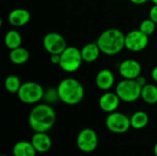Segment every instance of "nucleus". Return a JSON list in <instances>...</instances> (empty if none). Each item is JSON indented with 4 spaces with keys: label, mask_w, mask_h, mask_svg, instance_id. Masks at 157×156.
I'll return each mask as SVG.
<instances>
[{
    "label": "nucleus",
    "mask_w": 157,
    "mask_h": 156,
    "mask_svg": "<svg viewBox=\"0 0 157 156\" xmlns=\"http://www.w3.org/2000/svg\"><path fill=\"white\" fill-rule=\"evenodd\" d=\"M154 4H155V5H157V0H151Z\"/></svg>",
    "instance_id": "obj_31"
},
{
    "label": "nucleus",
    "mask_w": 157,
    "mask_h": 156,
    "mask_svg": "<svg viewBox=\"0 0 157 156\" xmlns=\"http://www.w3.org/2000/svg\"><path fill=\"white\" fill-rule=\"evenodd\" d=\"M4 41H5V45L9 50H13V49H16V48L21 46L22 37L18 31H17L15 29H11L6 33Z\"/></svg>",
    "instance_id": "obj_21"
},
{
    "label": "nucleus",
    "mask_w": 157,
    "mask_h": 156,
    "mask_svg": "<svg viewBox=\"0 0 157 156\" xmlns=\"http://www.w3.org/2000/svg\"><path fill=\"white\" fill-rule=\"evenodd\" d=\"M119 73L123 79H136L141 75L142 65L134 59H127L119 64Z\"/></svg>",
    "instance_id": "obj_11"
},
{
    "label": "nucleus",
    "mask_w": 157,
    "mask_h": 156,
    "mask_svg": "<svg viewBox=\"0 0 157 156\" xmlns=\"http://www.w3.org/2000/svg\"><path fill=\"white\" fill-rule=\"evenodd\" d=\"M156 29V23H155L150 17L144 19L141 24H140V30L143 31L144 34H146L147 36H151L152 34H154V32L155 31Z\"/></svg>",
    "instance_id": "obj_24"
},
{
    "label": "nucleus",
    "mask_w": 157,
    "mask_h": 156,
    "mask_svg": "<svg viewBox=\"0 0 157 156\" xmlns=\"http://www.w3.org/2000/svg\"><path fill=\"white\" fill-rule=\"evenodd\" d=\"M115 92L121 101L132 103L141 97L142 86L135 79H123L118 83Z\"/></svg>",
    "instance_id": "obj_4"
},
{
    "label": "nucleus",
    "mask_w": 157,
    "mask_h": 156,
    "mask_svg": "<svg viewBox=\"0 0 157 156\" xmlns=\"http://www.w3.org/2000/svg\"><path fill=\"white\" fill-rule=\"evenodd\" d=\"M83 62L81 51L76 47L67 46V48L61 53L59 66L66 73H75L81 67Z\"/></svg>",
    "instance_id": "obj_6"
},
{
    "label": "nucleus",
    "mask_w": 157,
    "mask_h": 156,
    "mask_svg": "<svg viewBox=\"0 0 157 156\" xmlns=\"http://www.w3.org/2000/svg\"><path fill=\"white\" fill-rule=\"evenodd\" d=\"M135 80L137 81V83H138L142 87L147 84V83H146V79H145V77H144V76H142V75H140L139 77H137Z\"/></svg>",
    "instance_id": "obj_27"
},
{
    "label": "nucleus",
    "mask_w": 157,
    "mask_h": 156,
    "mask_svg": "<svg viewBox=\"0 0 157 156\" xmlns=\"http://www.w3.org/2000/svg\"><path fill=\"white\" fill-rule=\"evenodd\" d=\"M57 89L60 101L69 106L79 104L85 97L83 85L75 78L68 77L63 79L59 83Z\"/></svg>",
    "instance_id": "obj_3"
},
{
    "label": "nucleus",
    "mask_w": 157,
    "mask_h": 156,
    "mask_svg": "<svg viewBox=\"0 0 157 156\" xmlns=\"http://www.w3.org/2000/svg\"><path fill=\"white\" fill-rule=\"evenodd\" d=\"M151 76H152V79H153L155 82H156L157 83V66H155V67L152 70Z\"/></svg>",
    "instance_id": "obj_28"
},
{
    "label": "nucleus",
    "mask_w": 157,
    "mask_h": 156,
    "mask_svg": "<svg viewBox=\"0 0 157 156\" xmlns=\"http://www.w3.org/2000/svg\"><path fill=\"white\" fill-rule=\"evenodd\" d=\"M30 12L25 8H15L8 14V22L14 27H22L30 20Z\"/></svg>",
    "instance_id": "obj_14"
},
{
    "label": "nucleus",
    "mask_w": 157,
    "mask_h": 156,
    "mask_svg": "<svg viewBox=\"0 0 157 156\" xmlns=\"http://www.w3.org/2000/svg\"><path fill=\"white\" fill-rule=\"evenodd\" d=\"M5 88L7 92L12 94H17L22 85L19 77L16 74H10L8 75L4 82Z\"/></svg>",
    "instance_id": "obj_22"
},
{
    "label": "nucleus",
    "mask_w": 157,
    "mask_h": 156,
    "mask_svg": "<svg viewBox=\"0 0 157 156\" xmlns=\"http://www.w3.org/2000/svg\"><path fill=\"white\" fill-rule=\"evenodd\" d=\"M121 100L118 97V95L113 92L106 91L102 94L98 100V106L101 110L106 113H111L117 110L120 106V102Z\"/></svg>",
    "instance_id": "obj_12"
},
{
    "label": "nucleus",
    "mask_w": 157,
    "mask_h": 156,
    "mask_svg": "<svg viewBox=\"0 0 157 156\" xmlns=\"http://www.w3.org/2000/svg\"><path fill=\"white\" fill-rule=\"evenodd\" d=\"M43 47L45 51L51 54H61L66 48L67 42L65 39L57 32L47 33L42 40Z\"/></svg>",
    "instance_id": "obj_10"
},
{
    "label": "nucleus",
    "mask_w": 157,
    "mask_h": 156,
    "mask_svg": "<svg viewBox=\"0 0 157 156\" xmlns=\"http://www.w3.org/2000/svg\"><path fill=\"white\" fill-rule=\"evenodd\" d=\"M56 114L50 104H37L29 114V125L34 132H47L54 125Z\"/></svg>",
    "instance_id": "obj_1"
},
{
    "label": "nucleus",
    "mask_w": 157,
    "mask_h": 156,
    "mask_svg": "<svg viewBox=\"0 0 157 156\" xmlns=\"http://www.w3.org/2000/svg\"><path fill=\"white\" fill-rule=\"evenodd\" d=\"M31 143L39 154H45L52 148V139L47 132H35L31 137Z\"/></svg>",
    "instance_id": "obj_13"
},
{
    "label": "nucleus",
    "mask_w": 157,
    "mask_h": 156,
    "mask_svg": "<svg viewBox=\"0 0 157 156\" xmlns=\"http://www.w3.org/2000/svg\"><path fill=\"white\" fill-rule=\"evenodd\" d=\"M96 86L102 91H109L114 85L115 77L109 69H102L96 75Z\"/></svg>",
    "instance_id": "obj_15"
},
{
    "label": "nucleus",
    "mask_w": 157,
    "mask_h": 156,
    "mask_svg": "<svg viewBox=\"0 0 157 156\" xmlns=\"http://www.w3.org/2000/svg\"><path fill=\"white\" fill-rule=\"evenodd\" d=\"M149 17L157 24V5L154 4V6L151 7L149 11Z\"/></svg>",
    "instance_id": "obj_25"
},
{
    "label": "nucleus",
    "mask_w": 157,
    "mask_h": 156,
    "mask_svg": "<svg viewBox=\"0 0 157 156\" xmlns=\"http://www.w3.org/2000/svg\"><path fill=\"white\" fill-rule=\"evenodd\" d=\"M97 43L101 52L113 56L125 48V35L119 29H108L99 35Z\"/></svg>",
    "instance_id": "obj_2"
},
{
    "label": "nucleus",
    "mask_w": 157,
    "mask_h": 156,
    "mask_svg": "<svg viewBox=\"0 0 157 156\" xmlns=\"http://www.w3.org/2000/svg\"><path fill=\"white\" fill-rule=\"evenodd\" d=\"M2 156H7V155H2Z\"/></svg>",
    "instance_id": "obj_32"
},
{
    "label": "nucleus",
    "mask_w": 157,
    "mask_h": 156,
    "mask_svg": "<svg viewBox=\"0 0 157 156\" xmlns=\"http://www.w3.org/2000/svg\"><path fill=\"white\" fill-rule=\"evenodd\" d=\"M101 51L97 42H89L81 49L83 61L86 63H94L99 57Z\"/></svg>",
    "instance_id": "obj_16"
},
{
    "label": "nucleus",
    "mask_w": 157,
    "mask_h": 156,
    "mask_svg": "<svg viewBox=\"0 0 157 156\" xmlns=\"http://www.w3.org/2000/svg\"><path fill=\"white\" fill-rule=\"evenodd\" d=\"M154 154L155 156H157V143L155 144V147H154Z\"/></svg>",
    "instance_id": "obj_30"
},
{
    "label": "nucleus",
    "mask_w": 157,
    "mask_h": 156,
    "mask_svg": "<svg viewBox=\"0 0 157 156\" xmlns=\"http://www.w3.org/2000/svg\"><path fill=\"white\" fill-rule=\"evenodd\" d=\"M149 43V36L140 29H133L125 35V48L131 51H144Z\"/></svg>",
    "instance_id": "obj_9"
},
{
    "label": "nucleus",
    "mask_w": 157,
    "mask_h": 156,
    "mask_svg": "<svg viewBox=\"0 0 157 156\" xmlns=\"http://www.w3.org/2000/svg\"><path fill=\"white\" fill-rule=\"evenodd\" d=\"M76 145L83 153L89 154L94 152L98 145V137L97 132L90 128L83 129L77 135Z\"/></svg>",
    "instance_id": "obj_8"
},
{
    "label": "nucleus",
    "mask_w": 157,
    "mask_h": 156,
    "mask_svg": "<svg viewBox=\"0 0 157 156\" xmlns=\"http://www.w3.org/2000/svg\"><path fill=\"white\" fill-rule=\"evenodd\" d=\"M17 95L24 104H36L43 99L44 89L37 82L29 81L22 83Z\"/></svg>",
    "instance_id": "obj_5"
},
{
    "label": "nucleus",
    "mask_w": 157,
    "mask_h": 156,
    "mask_svg": "<svg viewBox=\"0 0 157 156\" xmlns=\"http://www.w3.org/2000/svg\"><path fill=\"white\" fill-rule=\"evenodd\" d=\"M132 4L134 5H144L145 4L148 0H130Z\"/></svg>",
    "instance_id": "obj_29"
},
{
    "label": "nucleus",
    "mask_w": 157,
    "mask_h": 156,
    "mask_svg": "<svg viewBox=\"0 0 157 156\" xmlns=\"http://www.w3.org/2000/svg\"><path fill=\"white\" fill-rule=\"evenodd\" d=\"M43 100L47 104H53L56 103L58 100H60L59 97V93L57 87H50L44 90V95H43Z\"/></svg>",
    "instance_id": "obj_23"
},
{
    "label": "nucleus",
    "mask_w": 157,
    "mask_h": 156,
    "mask_svg": "<svg viewBox=\"0 0 157 156\" xmlns=\"http://www.w3.org/2000/svg\"><path fill=\"white\" fill-rule=\"evenodd\" d=\"M50 61L52 64H55V65L58 64L59 65L60 61H61V54H51Z\"/></svg>",
    "instance_id": "obj_26"
},
{
    "label": "nucleus",
    "mask_w": 157,
    "mask_h": 156,
    "mask_svg": "<svg viewBox=\"0 0 157 156\" xmlns=\"http://www.w3.org/2000/svg\"><path fill=\"white\" fill-rule=\"evenodd\" d=\"M29 59V51L23 47H17L16 49L10 50L9 52V60L11 63L17 65L23 64L28 62Z\"/></svg>",
    "instance_id": "obj_18"
},
{
    "label": "nucleus",
    "mask_w": 157,
    "mask_h": 156,
    "mask_svg": "<svg viewBox=\"0 0 157 156\" xmlns=\"http://www.w3.org/2000/svg\"><path fill=\"white\" fill-rule=\"evenodd\" d=\"M141 98L149 105L157 103V86L153 84H146L142 87Z\"/></svg>",
    "instance_id": "obj_19"
},
{
    "label": "nucleus",
    "mask_w": 157,
    "mask_h": 156,
    "mask_svg": "<svg viewBox=\"0 0 157 156\" xmlns=\"http://www.w3.org/2000/svg\"><path fill=\"white\" fill-rule=\"evenodd\" d=\"M105 124L109 131L116 134L125 133L132 127L131 119L127 115L117 111L109 113L106 118Z\"/></svg>",
    "instance_id": "obj_7"
},
{
    "label": "nucleus",
    "mask_w": 157,
    "mask_h": 156,
    "mask_svg": "<svg viewBox=\"0 0 157 156\" xmlns=\"http://www.w3.org/2000/svg\"><path fill=\"white\" fill-rule=\"evenodd\" d=\"M14 156H36L37 151L32 145L31 142L20 141L17 142L12 149Z\"/></svg>",
    "instance_id": "obj_17"
},
{
    "label": "nucleus",
    "mask_w": 157,
    "mask_h": 156,
    "mask_svg": "<svg viewBox=\"0 0 157 156\" xmlns=\"http://www.w3.org/2000/svg\"><path fill=\"white\" fill-rule=\"evenodd\" d=\"M130 119H131V126L134 130H143L149 123L148 114L142 110L134 112Z\"/></svg>",
    "instance_id": "obj_20"
}]
</instances>
